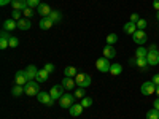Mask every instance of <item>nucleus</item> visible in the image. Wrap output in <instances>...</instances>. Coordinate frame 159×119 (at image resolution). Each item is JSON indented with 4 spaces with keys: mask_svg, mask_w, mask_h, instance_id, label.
<instances>
[{
    "mask_svg": "<svg viewBox=\"0 0 159 119\" xmlns=\"http://www.w3.org/2000/svg\"><path fill=\"white\" fill-rule=\"evenodd\" d=\"M40 83L38 81H35V79H34V81H29L27 84H25L24 86V94L25 95H29V97H37L38 95V92H40V86H38Z\"/></svg>",
    "mask_w": 159,
    "mask_h": 119,
    "instance_id": "obj_1",
    "label": "nucleus"
},
{
    "mask_svg": "<svg viewBox=\"0 0 159 119\" xmlns=\"http://www.w3.org/2000/svg\"><path fill=\"white\" fill-rule=\"evenodd\" d=\"M75 83H76L78 87H84L86 89V87L91 86V76L88 73H78L75 76Z\"/></svg>",
    "mask_w": 159,
    "mask_h": 119,
    "instance_id": "obj_2",
    "label": "nucleus"
},
{
    "mask_svg": "<svg viewBox=\"0 0 159 119\" xmlns=\"http://www.w3.org/2000/svg\"><path fill=\"white\" fill-rule=\"evenodd\" d=\"M96 67H97V70L102 72V73H110V67H111L110 59H107V57L97 59V60H96Z\"/></svg>",
    "mask_w": 159,
    "mask_h": 119,
    "instance_id": "obj_3",
    "label": "nucleus"
},
{
    "mask_svg": "<svg viewBox=\"0 0 159 119\" xmlns=\"http://www.w3.org/2000/svg\"><path fill=\"white\" fill-rule=\"evenodd\" d=\"M73 103H75V95H72V94H64V95L59 99L61 108H65V110H69Z\"/></svg>",
    "mask_w": 159,
    "mask_h": 119,
    "instance_id": "obj_4",
    "label": "nucleus"
},
{
    "mask_svg": "<svg viewBox=\"0 0 159 119\" xmlns=\"http://www.w3.org/2000/svg\"><path fill=\"white\" fill-rule=\"evenodd\" d=\"M37 100L40 103H43V105H48V107H52L54 105V99L51 97V94H48V92H38V95H37Z\"/></svg>",
    "mask_w": 159,
    "mask_h": 119,
    "instance_id": "obj_5",
    "label": "nucleus"
},
{
    "mask_svg": "<svg viewBox=\"0 0 159 119\" xmlns=\"http://www.w3.org/2000/svg\"><path fill=\"white\" fill-rule=\"evenodd\" d=\"M156 87H157V86H156L153 81H145V83L142 84L140 90H142L143 95H153L154 92H156Z\"/></svg>",
    "mask_w": 159,
    "mask_h": 119,
    "instance_id": "obj_6",
    "label": "nucleus"
},
{
    "mask_svg": "<svg viewBox=\"0 0 159 119\" xmlns=\"http://www.w3.org/2000/svg\"><path fill=\"white\" fill-rule=\"evenodd\" d=\"M147 60H148V65H151V67L159 65V51L157 49H148Z\"/></svg>",
    "mask_w": 159,
    "mask_h": 119,
    "instance_id": "obj_7",
    "label": "nucleus"
},
{
    "mask_svg": "<svg viewBox=\"0 0 159 119\" xmlns=\"http://www.w3.org/2000/svg\"><path fill=\"white\" fill-rule=\"evenodd\" d=\"M132 40H134V43H137V45H145L147 43V40H148V37H147V33H145V30H135L134 32V35H132Z\"/></svg>",
    "mask_w": 159,
    "mask_h": 119,
    "instance_id": "obj_8",
    "label": "nucleus"
},
{
    "mask_svg": "<svg viewBox=\"0 0 159 119\" xmlns=\"http://www.w3.org/2000/svg\"><path fill=\"white\" fill-rule=\"evenodd\" d=\"M64 86L62 84H57V86H52L51 87V90H49V94H51V97L54 99V100H59L62 95H64Z\"/></svg>",
    "mask_w": 159,
    "mask_h": 119,
    "instance_id": "obj_9",
    "label": "nucleus"
},
{
    "mask_svg": "<svg viewBox=\"0 0 159 119\" xmlns=\"http://www.w3.org/2000/svg\"><path fill=\"white\" fill-rule=\"evenodd\" d=\"M15 81H16V84H19V86H25V84L29 83V79H27V76H25L24 70L16 72V75H15Z\"/></svg>",
    "mask_w": 159,
    "mask_h": 119,
    "instance_id": "obj_10",
    "label": "nucleus"
},
{
    "mask_svg": "<svg viewBox=\"0 0 159 119\" xmlns=\"http://www.w3.org/2000/svg\"><path fill=\"white\" fill-rule=\"evenodd\" d=\"M24 73H25V76H27V79H29V81H34V79L37 78L38 68L35 67V65H29V67L24 70Z\"/></svg>",
    "mask_w": 159,
    "mask_h": 119,
    "instance_id": "obj_11",
    "label": "nucleus"
},
{
    "mask_svg": "<svg viewBox=\"0 0 159 119\" xmlns=\"http://www.w3.org/2000/svg\"><path fill=\"white\" fill-rule=\"evenodd\" d=\"M83 105L81 103H73L72 105V107L69 108V113H70V116H73V117H76V116H80V114H81L83 113Z\"/></svg>",
    "mask_w": 159,
    "mask_h": 119,
    "instance_id": "obj_12",
    "label": "nucleus"
},
{
    "mask_svg": "<svg viewBox=\"0 0 159 119\" xmlns=\"http://www.w3.org/2000/svg\"><path fill=\"white\" fill-rule=\"evenodd\" d=\"M30 27H32V22H30L29 18H21L18 21V29L19 30H29Z\"/></svg>",
    "mask_w": 159,
    "mask_h": 119,
    "instance_id": "obj_13",
    "label": "nucleus"
},
{
    "mask_svg": "<svg viewBox=\"0 0 159 119\" xmlns=\"http://www.w3.org/2000/svg\"><path fill=\"white\" fill-rule=\"evenodd\" d=\"M103 57H107V59H115L116 57V49L113 48V45H107L103 48Z\"/></svg>",
    "mask_w": 159,
    "mask_h": 119,
    "instance_id": "obj_14",
    "label": "nucleus"
},
{
    "mask_svg": "<svg viewBox=\"0 0 159 119\" xmlns=\"http://www.w3.org/2000/svg\"><path fill=\"white\" fill-rule=\"evenodd\" d=\"M11 7H13V10L24 11L25 8H27V0H13V2H11Z\"/></svg>",
    "mask_w": 159,
    "mask_h": 119,
    "instance_id": "obj_15",
    "label": "nucleus"
},
{
    "mask_svg": "<svg viewBox=\"0 0 159 119\" xmlns=\"http://www.w3.org/2000/svg\"><path fill=\"white\" fill-rule=\"evenodd\" d=\"M38 25H40V29H42V30H48V29H51L52 25H54V22L46 16V18H42V21L38 22Z\"/></svg>",
    "mask_w": 159,
    "mask_h": 119,
    "instance_id": "obj_16",
    "label": "nucleus"
},
{
    "mask_svg": "<svg viewBox=\"0 0 159 119\" xmlns=\"http://www.w3.org/2000/svg\"><path fill=\"white\" fill-rule=\"evenodd\" d=\"M15 29H18V21H15V19H7V21L3 22V30L11 32V30H15Z\"/></svg>",
    "mask_w": 159,
    "mask_h": 119,
    "instance_id": "obj_17",
    "label": "nucleus"
},
{
    "mask_svg": "<svg viewBox=\"0 0 159 119\" xmlns=\"http://www.w3.org/2000/svg\"><path fill=\"white\" fill-rule=\"evenodd\" d=\"M65 89H69V90H72L75 86H76V83H75V79L73 78H69V76H65L64 79H62V83H61Z\"/></svg>",
    "mask_w": 159,
    "mask_h": 119,
    "instance_id": "obj_18",
    "label": "nucleus"
},
{
    "mask_svg": "<svg viewBox=\"0 0 159 119\" xmlns=\"http://www.w3.org/2000/svg\"><path fill=\"white\" fill-rule=\"evenodd\" d=\"M37 11H38V15H42L43 18H46V16H49L51 15V8H49V5H45V3H42L38 8H37Z\"/></svg>",
    "mask_w": 159,
    "mask_h": 119,
    "instance_id": "obj_19",
    "label": "nucleus"
},
{
    "mask_svg": "<svg viewBox=\"0 0 159 119\" xmlns=\"http://www.w3.org/2000/svg\"><path fill=\"white\" fill-rule=\"evenodd\" d=\"M123 29H124V32H126V33H129V35H134V32L137 30V24L129 21V22H126V24H124V27H123Z\"/></svg>",
    "mask_w": 159,
    "mask_h": 119,
    "instance_id": "obj_20",
    "label": "nucleus"
},
{
    "mask_svg": "<svg viewBox=\"0 0 159 119\" xmlns=\"http://www.w3.org/2000/svg\"><path fill=\"white\" fill-rule=\"evenodd\" d=\"M48 76H49V73H48L45 68H42V70H38V73H37V78H35V81H38V83H45L46 79H48Z\"/></svg>",
    "mask_w": 159,
    "mask_h": 119,
    "instance_id": "obj_21",
    "label": "nucleus"
},
{
    "mask_svg": "<svg viewBox=\"0 0 159 119\" xmlns=\"http://www.w3.org/2000/svg\"><path fill=\"white\" fill-rule=\"evenodd\" d=\"M110 73L113 75V76H118L119 73H123V65L121 64H111V67H110Z\"/></svg>",
    "mask_w": 159,
    "mask_h": 119,
    "instance_id": "obj_22",
    "label": "nucleus"
},
{
    "mask_svg": "<svg viewBox=\"0 0 159 119\" xmlns=\"http://www.w3.org/2000/svg\"><path fill=\"white\" fill-rule=\"evenodd\" d=\"M48 18L54 22V24H61V21H62V15H61L59 11H54V10L51 11V15H49Z\"/></svg>",
    "mask_w": 159,
    "mask_h": 119,
    "instance_id": "obj_23",
    "label": "nucleus"
},
{
    "mask_svg": "<svg viewBox=\"0 0 159 119\" xmlns=\"http://www.w3.org/2000/svg\"><path fill=\"white\" fill-rule=\"evenodd\" d=\"M11 94L15 95V97H19V95H22V94H24V86H19V84L13 86V89H11Z\"/></svg>",
    "mask_w": 159,
    "mask_h": 119,
    "instance_id": "obj_24",
    "label": "nucleus"
},
{
    "mask_svg": "<svg viewBox=\"0 0 159 119\" xmlns=\"http://www.w3.org/2000/svg\"><path fill=\"white\" fill-rule=\"evenodd\" d=\"M73 95H75V99H83V97H86V90H84V87H76L75 92H73Z\"/></svg>",
    "mask_w": 159,
    "mask_h": 119,
    "instance_id": "obj_25",
    "label": "nucleus"
},
{
    "mask_svg": "<svg viewBox=\"0 0 159 119\" xmlns=\"http://www.w3.org/2000/svg\"><path fill=\"white\" fill-rule=\"evenodd\" d=\"M64 73H65V76H69V78H75L78 75V72H76L75 67H67V68L64 70Z\"/></svg>",
    "mask_w": 159,
    "mask_h": 119,
    "instance_id": "obj_26",
    "label": "nucleus"
},
{
    "mask_svg": "<svg viewBox=\"0 0 159 119\" xmlns=\"http://www.w3.org/2000/svg\"><path fill=\"white\" fill-rule=\"evenodd\" d=\"M147 119H159V110L151 108L150 111H147Z\"/></svg>",
    "mask_w": 159,
    "mask_h": 119,
    "instance_id": "obj_27",
    "label": "nucleus"
},
{
    "mask_svg": "<svg viewBox=\"0 0 159 119\" xmlns=\"http://www.w3.org/2000/svg\"><path fill=\"white\" fill-rule=\"evenodd\" d=\"M116 42H118V35H116V33L107 35V45H115Z\"/></svg>",
    "mask_w": 159,
    "mask_h": 119,
    "instance_id": "obj_28",
    "label": "nucleus"
},
{
    "mask_svg": "<svg viewBox=\"0 0 159 119\" xmlns=\"http://www.w3.org/2000/svg\"><path fill=\"white\" fill-rule=\"evenodd\" d=\"M81 105H83V108H89L92 105V99L91 97H83L81 99Z\"/></svg>",
    "mask_w": 159,
    "mask_h": 119,
    "instance_id": "obj_29",
    "label": "nucleus"
},
{
    "mask_svg": "<svg viewBox=\"0 0 159 119\" xmlns=\"http://www.w3.org/2000/svg\"><path fill=\"white\" fill-rule=\"evenodd\" d=\"M147 54H148V51L145 49V48H137V51H135V56L137 57H147Z\"/></svg>",
    "mask_w": 159,
    "mask_h": 119,
    "instance_id": "obj_30",
    "label": "nucleus"
},
{
    "mask_svg": "<svg viewBox=\"0 0 159 119\" xmlns=\"http://www.w3.org/2000/svg\"><path fill=\"white\" fill-rule=\"evenodd\" d=\"M34 13H35V11H34V8H30V7H27V8H25V10L22 11V15H24L25 18H29V19H30V18L34 16Z\"/></svg>",
    "mask_w": 159,
    "mask_h": 119,
    "instance_id": "obj_31",
    "label": "nucleus"
},
{
    "mask_svg": "<svg viewBox=\"0 0 159 119\" xmlns=\"http://www.w3.org/2000/svg\"><path fill=\"white\" fill-rule=\"evenodd\" d=\"M40 5H42V3H40V0H27V7H30V8H38Z\"/></svg>",
    "mask_w": 159,
    "mask_h": 119,
    "instance_id": "obj_32",
    "label": "nucleus"
},
{
    "mask_svg": "<svg viewBox=\"0 0 159 119\" xmlns=\"http://www.w3.org/2000/svg\"><path fill=\"white\" fill-rule=\"evenodd\" d=\"M18 45H19L18 37H11L10 38V48H18Z\"/></svg>",
    "mask_w": 159,
    "mask_h": 119,
    "instance_id": "obj_33",
    "label": "nucleus"
},
{
    "mask_svg": "<svg viewBox=\"0 0 159 119\" xmlns=\"http://www.w3.org/2000/svg\"><path fill=\"white\" fill-rule=\"evenodd\" d=\"M147 21H145V19H139V22H137V29L139 30H145V27H147Z\"/></svg>",
    "mask_w": 159,
    "mask_h": 119,
    "instance_id": "obj_34",
    "label": "nucleus"
},
{
    "mask_svg": "<svg viewBox=\"0 0 159 119\" xmlns=\"http://www.w3.org/2000/svg\"><path fill=\"white\" fill-rule=\"evenodd\" d=\"M21 13H22V11H19V10H13L11 18L15 19V21H19V19H21Z\"/></svg>",
    "mask_w": 159,
    "mask_h": 119,
    "instance_id": "obj_35",
    "label": "nucleus"
},
{
    "mask_svg": "<svg viewBox=\"0 0 159 119\" xmlns=\"http://www.w3.org/2000/svg\"><path fill=\"white\" fill-rule=\"evenodd\" d=\"M0 38H2V40H8V42H10L11 35H10L8 30H2V32H0Z\"/></svg>",
    "mask_w": 159,
    "mask_h": 119,
    "instance_id": "obj_36",
    "label": "nucleus"
},
{
    "mask_svg": "<svg viewBox=\"0 0 159 119\" xmlns=\"http://www.w3.org/2000/svg\"><path fill=\"white\" fill-rule=\"evenodd\" d=\"M7 48H10V42H8V40H2V38H0V49H7Z\"/></svg>",
    "mask_w": 159,
    "mask_h": 119,
    "instance_id": "obj_37",
    "label": "nucleus"
},
{
    "mask_svg": "<svg viewBox=\"0 0 159 119\" xmlns=\"http://www.w3.org/2000/svg\"><path fill=\"white\" fill-rule=\"evenodd\" d=\"M48 73H52V72H54V65H52V64H45V67H43Z\"/></svg>",
    "mask_w": 159,
    "mask_h": 119,
    "instance_id": "obj_38",
    "label": "nucleus"
},
{
    "mask_svg": "<svg viewBox=\"0 0 159 119\" xmlns=\"http://www.w3.org/2000/svg\"><path fill=\"white\" fill-rule=\"evenodd\" d=\"M139 19H140V18H139L137 13H132V15H130V22H135V24H137V22H139Z\"/></svg>",
    "mask_w": 159,
    "mask_h": 119,
    "instance_id": "obj_39",
    "label": "nucleus"
},
{
    "mask_svg": "<svg viewBox=\"0 0 159 119\" xmlns=\"http://www.w3.org/2000/svg\"><path fill=\"white\" fill-rule=\"evenodd\" d=\"M151 81L156 84V86H159V73H154V76H153V79Z\"/></svg>",
    "mask_w": 159,
    "mask_h": 119,
    "instance_id": "obj_40",
    "label": "nucleus"
},
{
    "mask_svg": "<svg viewBox=\"0 0 159 119\" xmlns=\"http://www.w3.org/2000/svg\"><path fill=\"white\" fill-rule=\"evenodd\" d=\"M153 108L159 110V97H157V99H154V102H153Z\"/></svg>",
    "mask_w": 159,
    "mask_h": 119,
    "instance_id": "obj_41",
    "label": "nucleus"
},
{
    "mask_svg": "<svg viewBox=\"0 0 159 119\" xmlns=\"http://www.w3.org/2000/svg\"><path fill=\"white\" fill-rule=\"evenodd\" d=\"M13 0H0V5L2 7H5V5H8V3H11Z\"/></svg>",
    "mask_w": 159,
    "mask_h": 119,
    "instance_id": "obj_42",
    "label": "nucleus"
},
{
    "mask_svg": "<svg viewBox=\"0 0 159 119\" xmlns=\"http://www.w3.org/2000/svg\"><path fill=\"white\" fill-rule=\"evenodd\" d=\"M153 7H154V10L159 11V0H153Z\"/></svg>",
    "mask_w": 159,
    "mask_h": 119,
    "instance_id": "obj_43",
    "label": "nucleus"
},
{
    "mask_svg": "<svg viewBox=\"0 0 159 119\" xmlns=\"http://www.w3.org/2000/svg\"><path fill=\"white\" fill-rule=\"evenodd\" d=\"M156 94H157V97H159V86L156 87Z\"/></svg>",
    "mask_w": 159,
    "mask_h": 119,
    "instance_id": "obj_44",
    "label": "nucleus"
},
{
    "mask_svg": "<svg viewBox=\"0 0 159 119\" xmlns=\"http://www.w3.org/2000/svg\"><path fill=\"white\" fill-rule=\"evenodd\" d=\"M156 18H157V21H159V11H157V15H156Z\"/></svg>",
    "mask_w": 159,
    "mask_h": 119,
    "instance_id": "obj_45",
    "label": "nucleus"
}]
</instances>
